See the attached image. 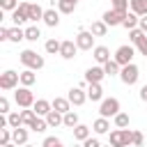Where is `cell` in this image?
I'll return each mask as SVG.
<instances>
[{"label": "cell", "instance_id": "6da1fadb", "mask_svg": "<svg viewBox=\"0 0 147 147\" xmlns=\"http://www.w3.org/2000/svg\"><path fill=\"white\" fill-rule=\"evenodd\" d=\"M18 60H21V64H23V67H28V69H34V71H39V69L46 64V60H44L41 55H37L34 51H30V48H25V51L18 55Z\"/></svg>", "mask_w": 147, "mask_h": 147}, {"label": "cell", "instance_id": "7a4b0ae2", "mask_svg": "<svg viewBox=\"0 0 147 147\" xmlns=\"http://www.w3.org/2000/svg\"><path fill=\"white\" fill-rule=\"evenodd\" d=\"M14 101H16L18 108H32L34 106V94H32V90L28 85H21L14 92Z\"/></svg>", "mask_w": 147, "mask_h": 147}, {"label": "cell", "instance_id": "3957f363", "mask_svg": "<svg viewBox=\"0 0 147 147\" xmlns=\"http://www.w3.org/2000/svg\"><path fill=\"white\" fill-rule=\"evenodd\" d=\"M138 78H140V69L133 64V62H129V64H124L122 67V71H119V80L124 83V85H136L138 83Z\"/></svg>", "mask_w": 147, "mask_h": 147}, {"label": "cell", "instance_id": "277c9868", "mask_svg": "<svg viewBox=\"0 0 147 147\" xmlns=\"http://www.w3.org/2000/svg\"><path fill=\"white\" fill-rule=\"evenodd\" d=\"M18 83H21V74H16L14 69H7V71L0 74V90H5V92L16 90Z\"/></svg>", "mask_w": 147, "mask_h": 147}, {"label": "cell", "instance_id": "5b68a950", "mask_svg": "<svg viewBox=\"0 0 147 147\" xmlns=\"http://www.w3.org/2000/svg\"><path fill=\"white\" fill-rule=\"evenodd\" d=\"M119 113V99H115V96H108V99H101V106H99V115H103V117H115Z\"/></svg>", "mask_w": 147, "mask_h": 147}, {"label": "cell", "instance_id": "8992f818", "mask_svg": "<svg viewBox=\"0 0 147 147\" xmlns=\"http://www.w3.org/2000/svg\"><path fill=\"white\" fill-rule=\"evenodd\" d=\"M94 32L92 30H78V34H76V44H78V48L80 51H92L94 48Z\"/></svg>", "mask_w": 147, "mask_h": 147}, {"label": "cell", "instance_id": "52a82bcc", "mask_svg": "<svg viewBox=\"0 0 147 147\" xmlns=\"http://www.w3.org/2000/svg\"><path fill=\"white\" fill-rule=\"evenodd\" d=\"M136 51H138V48H133L131 44H124V46H119V48L115 51V55H113V57H115V60H117V62L124 67V64L133 62V55H136Z\"/></svg>", "mask_w": 147, "mask_h": 147}, {"label": "cell", "instance_id": "ba28073f", "mask_svg": "<svg viewBox=\"0 0 147 147\" xmlns=\"http://www.w3.org/2000/svg\"><path fill=\"white\" fill-rule=\"evenodd\" d=\"M11 21L14 25H23L25 21H30V2H18V7L11 11Z\"/></svg>", "mask_w": 147, "mask_h": 147}, {"label": "cell", "instance_id": "9c48e42d", "mask_svg": "<svg viewBox=\"0 0 147 147\" xmlns=\"http://www.w3.org/2000/svg\"><path fill=\"white\" fill-rule=\"evenodd\" d=\"M124 16H126V11H119V9H108V11H103V21L108 23V28H115V25H122V21H124Z\"/></svg>", "mask_w": 147, "mask_h": 147}, {"label": "cell", "instance_id": "30bf717a", "mask_svg": "<svg viewBox=\"0 0 147 147\" xmlns=\"http://www.w3.org/2000/svg\"><path fill=\"white\" fill-rule=\"evenodd\" d=\"M78 51H80V48H78L76 39H74V41L67 39V41H62V46H60V57H64V60H74Z\"/></svg>", "mask_w": 147, "mask_h": 147}, {"label": "cell", "instance_id": "8fae6325", "mask_svg": "<svg viewBox=\"0 0 147 147\" xmlns=\"http://www.w3.org/2000/svg\"><path fill=\"white\" fill-rule=\"evenodd\" d=\"M103 78H106L103 64H94V67H90V69L85 71V80H87V83H101Z\"/></svg>", "mask_w": 147, "mask_h": 147}, {"label": "cell", "instance_id": "7c38bea8", "mask_svg": "<svg viewBox=\"0 0 147 147\" xmlns=\"http://www.w3.org/2000/svg\"><path fill=\"white\" fill-rule=\"evenodd\" d=\"M67 96H69V101H71L74 106H83V103L87 101V92L83 90V85H78V87H71Z\"/></svg>", "mask_w": 147, "mask_h": 147}, {"label": "cell", "instance_id": "4fadbf2b", "mask_svg": "<svg viewBox=\"0 0 147 147\" xmlns=\"http://www.w3.org/2000/svg\"><path fill=\"white\" fill-rule=\"evenodd\" d=\"M28 129H30V126H28ZM28 129H23V126L11 129V142H14V145H28V138H30Z\"/></svg>", "mask_w": 147, "mask_h": 147}, {"label": "cell", "instance_id": "5bb4252c", "mask_svg": "<svg viewBox=\"0 0 147 147\" xmlns=\"http://www.w3.org/2000/svg\"><path fill=\"white\" fill-rule=\"evenodd\" d=\"M44 23H46L48 28H57V25H60V9H55V7L46 9V11H44Z\"/></svg>", "mask_w": 147, "mask_h": 147}, {"label": "cell", "instance_id": "9a60e30c", "mask_svg": "<svg viewBox=\"0 0 147 147\" xmlns=\"http://www.w3.org/2000/svg\"><path fill=\"white\" fill-rule=\"evenodd\" d=\"M92 131H94L96 136H103V133H108V131H110V122H108V117L99 115V117L94 119V124H92Z\"/></svg>", "mask_w": 147, "mask_h": 147}, {"label": "cell", "instance_id": "2e32d148", "mask_svg": "<svg viewBox=\"0 0 147 147\" xmlns=\"http://www.w3.org/2000/svg\"><path fill=\"white\" fill-rule=\"evenodd\" d=\"M92 55H94V62H96V64H106V62L110 60V51H108L106 46H94V48H92Z\"/></svg>", "mask_w": 147, "mask_h": 147}, {"label": "cell", "instance_id": "e0dca14e", "mask_svg": "<svg viewBox=\"0 0 147 147\" xmlns=\"http://www.w3.org/2000/svg\"><path fill=\"white\" fill-rule=\"evenodd\" d=\"M87 99H90V101H101V99H103V87H101V83H87Z\"/></svg>", "mask_w": 147, "mask_h": 147}, {"label": "cell", "instance_id": "ac0fdd59", "mask_svg": "<svg viewBox=\"0 0 147 147\" xmlns=\"http://www.w3.org/2000/svg\"><path fill=\"white\" fill-rule=\"evenodd\" d=\"M32 108H34V113H37V115L46 117V115H48V113L53 110V101H46V99H37Z\"/></svg>", "mask_w": 147, "mask_h": 147}, {"label": "cell", "instance_id": "d6986e66", "mask_svg": "<svg viewBox=\"0 0 147 147\" xmlns=\"http://www.w3.org/2000/svg\"><path fill=\"white\" fill-rule=\"evenodd\" d=\"M71 106H74V103L69 101V96H55V99H53V108L60 110L62 115H64L67 110H71Z\"/></svg>", "mask_w": 147, "mask_h": 147}, {"label": "cell", "instance_id": "ffe728a7", "mask_svg": "<svg viewBox=\"0 0 147 147\" xmlns=\"http://www.w3.org/2000/svg\"><path fill=\"white\" fill-rule=\"evenodd\" d=\"M71 131H74V140H78V142H83L85 138H90V131H92V129L78 122V124H76V126L71 129Z\"/></svg>", "mask_w": 147, "mask_h": 147}, {"label": "cell", "instance_id": "44dd1931", "mask_svg": "<svg viewBox=\"0 0 147 147\" xmlns=\"http://www.w3.org/2000/svg\"><path fill=\"white\" fill-rule=\"evenodd\" d=\"M138 23H140V16H138L136 11H126V16H124V21H122V28L133 30V28H138Z\"/></svg>", "mask_w": 147, "mask_h": 147}, {"label": "cell", "instance_id": "7402d4cb", "mask_svg": "<svg viewBox=\"0 0 147 147\" xmlns=\"http://www.w3.org/2000/svg\"><path fill=\"white\" fill-rule=\"evenodd\" d=\"M37 83V74H34V69H23L21 71V85H28V87H32Z\"/></svg>", "mask_w": 147, "mask_h": 147}, {"label": "cell", "instance_id": "603a6c76", "mask_svg": "<svg viewBox=\"0 0 147 147\" xmlns=\"http://www.w3.org/2000/svg\"><path fill=\"white\" fill-rule=\"evenodd\" d=\"M108 142H110L113 147H124V133H122V129L115 126V131L108 133Z\"/></svg>", "mask_w": 147, "mask_h": 147}, {"label": "cell", "instance_id": "cb8c5ba5", "mask_svg": "<svg viewBox=\"0 0 147 147\" xmlns=\"http://www.w3.org/2000/svg\"><path fill=\"white\" fill-rule=\"evenodd\" d=\"M103 69H106V76H119V71H122V64H119L115 57H110V60L103 64Z\"/></svg>", "mask_w": 147, "mask_h": 147}, {"label": "cell", "instance_id": "d4e9b609", "mask_svg": "<svg viewBox=\"0 0 147 147\" xmlns=\"http://www.w3.org/2000/svg\"><path fill=\"white\" fill-rule=\"evenodd\" d=\"M46 129H51V126H48L46 117H41V115H37V117H34V122L30 124V131H34V133H44Z\"/></svg>", "mask_w": 147, "mask_h": 147}, {"label": "cell", "instance_id": "484cf974", "mask_svg": "<svg viewBox=\"0 0 147 147\" xmlns=\"http://www.w3.org/2000/svg\"><path fill=\"white\" fill-rule=\"evenodd\" d=\"M44 11H46V9H44L41 5L30 2V21H34V23H37V21H44Z\"/></svg>", "mask_w": 147, "mask_h": 147}, {"label": "cell", "instance_id": "4316f807", "mask_svg": "<svg viewBox=\"0 0 147 147\" xmlns=\"http://www.w3.org/2000/svg\"><path fill=\"white\" fill-rule=\"evenodd\" d=\"M145 37H147V32H145L142 28H133V30H129V41H131L133 46H138Z\"/></svg>", "mask_w": 147, "mask_h": 147}, {"label": "cell", "instance_id": "83f0119b", "mask_svg": "<svg viewBox=\"0 0 147 147\" xmlns=\"http://www.w3.org/2000/svg\"><path fill=\"white\" fill-rule=\"evenodd\" d=\"M23 39H25V30H23L21 25H14V28H9V41L18 44V41H23Z\"/></svg>", "mask_w": 147, "mask_h": 147}, {"label": "cell", "instance_id": "f1b7e54d", "mask_svg": "<svg viewBox=\"0 0 147 147\" xmlns=\"http://www.w3.org/2000/svg\"><path fill=\"white\" fill-rule=\"evenodd\" d=\"M90 30H92V32H94V37H103V34H106V32H108V23H106V21H103V18H101V21H94V23H92V28H90Z\"/></svg>", "mask_w": 147, "mask_h": 147}, {"label": "cell", "instance_id": "f546056e", "mask_svg": "<svg viewBox=\"0 0 147 147\" xmlns=\"http://www.w3.org/2000/svg\"><path fill=\"white\" fill-rule=\"evenodd\" d=\"M131 11H136L138 16H145L147 14V0H131Z\"/></svg>", "mask_w": 147, "mask_h": 147}, {"label": "cell", "instance_id": "4dcf8cb0", "mask_svg": "<svg viewBox=\"0 0 147 147\" xmlns=\"http://www.w3.org/2000/svg\"><path fill=\"white\" fill-rule=\"evenodd\" d=\"M129 122H131V119H129V115H126V113H122V110L113 117V124H115L117 129H126V126H129Z\"/></svg>", "mask_w": 147, "mask_h": 147}, {"label": "cell", "instance_id": "1f68e13d", "mask_svg": "<svg viewBox=\"0 0 147 147\" xmlns=\"http://www.w3.org/2000/svg\"><path fill=\"white\" fill-rule=\"evenodd\" d=\"M60 46H62V41H57V39H48L46 44H44V48H46V53L48 55H60Z\"/></svg>", "mask_w": 147, "mask_h": 147}, {"label": "cell", "instance_id": "d6a6232c", "mask_svg": "<svg viewBox=\"0 0 147 147\" xmlns=\"http://www.w3.org/2000/svg\"><path fill=\"white\" fill-rule=\"evenodd\" d=\"M21 117H23V126H30V124L34 122L37 113H34V108H23V110H21Z\"/></svg>", "mask_w": 147, "mask_h": 147}, {"label": "cell", "instance_id": "836d02e7", "mask_svg": "<svg viewBox=\"0 0 147 147\" xmlns=\"http://www.w3.org/2000/svg\"><path fill=\"white\" fill-rule=\"evenodd\" d=\"M7 119H9V126H11V129H16V126H23V117H21V110L7 113Z\"/></svg>", "mask_w": 147, "mask_h": 147}, {"label": "cell", "instance_id": "e575fe53", "mask_svg": "<svg viewBox=\"0 0 147 147\" xmlns=\"http://www.w3.org/2000/svg\"><path fill=\"white\" fill-rule=\"evenodd\" d=\"M76 124H78V113L76 110H67L64 113V126L67 129H74Z\"/></svg>", "mask_w": 147, "mask_h": 147}, {"label": "cell", "instance_id": "d590c367", "mask_svg": "<svg viewBox=\"0 0 147 147\" xmlns=\"http://www.w3.org/2000/svg\"><path fill=\"white\" fill-rule=\"evenodd\" d=\"M41 37V30L37 28V25H30V28H25V39L28 41H37Z\"/></svg>", "mask_w": 147, "mask_h": 147}, {"label": "cell", "instance_id": "8d00e7d4", "mask_svg": "<svg viewBox=\"0 0 147 147\" xmlns=\"http://www.w3.org/2000/svg\"><path fill=\"white\" fill-rule=\"evenodd\" d=\"M57 9H60V14H74L76 5L69 2V0H57Z\"/></svg>", "mask_w": 147, "mask_h": 147}, {"label": "cell", "instance_id": "74e56055", "mask_svg": "<svg viewBox=\"0 0 147 147\" xmlns=\"http://www.w3.org/2000/svg\"><path fill=\"white\" fill-rule=\"evenodd\" d=\"M9 142H11V126L0 129V147H7Z\"/></svg>", "mask_w": 147, "mask_h": 147}, {"label": "cell", "instance_id": "f35d334b", "mask_svg": "<svg viewBox=\"0 0 147 147\" xmlns=\"http://www.w3.org/2000/svg\"><path fill=\"white\" fill-rule=\"evenodd\" d=\"M41 147H62V140L57 136H48V138H44Z\"/></svg>", "mask_w": 147, "mask_h": 147}, {"label": "cell", "instance_id": "ab89813d", "mask_svg": "<svg viewBox=\"0 0 147 147\" xmlns=\"http://www.w3.org/2000/svg\"><path fill=\"white\" fill-rule=\"evenodd\" d=\"M110 2H113V7L119 9V11H129V9H131V7H129L131 0H110Z\"/></svg>", "mask_w": 147, "mask_h": 147}, {"label": "cell", "instance_id": "60d3db41", "mask_svg": "<svg viewBox=\"0 0 147 147\" xmlns=\"http://www.w3.org/2000/svg\"><path fill=\"white\" fill-rule=\"evenodd\" d=\"M0 7H2V11H14L18 7V0H0Z\"/></svg>", "mask_w": 147, "mask_h": 147}, {"label": "cell", "instance_id": "b9f144b4", "mask_svg": "<svg viewBox=\"0 0 147 147\" xmlns=\"http://www.w3.org/2000/svg\"><path fill=\"white\" fill-rule=\"evenodd\" d=\"M142 142H145V136H142L140 131H133V140H131V145H133V147H140Z\"/></svg>", "mask_w": 147, "mask_h": 147}, {"label": "cell", "instance_id": "7bdbcfd3", "mask_svg": "<svg viewBox=\"0 0 147 147\" xmlns=\"http://www.w3.org/2000/svg\"><path fill=\"white\" fill-rule=\"evenodd\" d=\"M99 145H101V140L99 138H92V136L83 140V147H99Z\"/></svg>", "mask_w": 147, "mask_h": 147}, {"label": "cell", "instance_id": "ee69618b", "mask_svg": "<svg viewBox=\"0 0 147 147\" xmlns=\"http://www.w3.org/2000/svg\"><path fill=\"white\" fill-rule=\"evenodd\" d=\"M0 113H5V115L11 113V110H9V99H7V96H0Z\"/></svg>", "mask_w": 147, "mask_h": 147}, {"label": "cell", "instance_id": "f6af8a7d", "mask_svg": "<svg viewBox=\"0 0 147 147\" xmlns=\"http://www.w3.org/2000/svg\"><path fill=\"white\" fill-rule=\"evenodd\" d=\"M136 48H138V53H140V55H145V57H147V37H145V39H142Z\"/></svg>", "mask_w": 147, "mask_h": 147}, {"label": "cell", "instance_id": "bcb514c9", "mask_svg": "<svg viewBox=\"0 0 147 147\" xmlns=\"http://www.w3.org/2000/svg\"><path fill=\"white\" fill-rule=\"evenodd\" d=\"M0 41H9V28H0Z\"/></svg>", "mask_w": 147, "mask_h": 147}, {"label": "cell", "instance_id": "7dc6e473", "mask_svg": "<svg viewBox=\"0 0 147 147\" xmlns=\"http://www.w3.org/2000/svg\"><path fill=\"white\" fill-rule=\"evenodd\" d=\"M138 28H142V30L147 32V14H145V16H140V23H138Z\"/></svg>", "mask_w": 147, "mask_h": 147}, {"label": "cell", "instance_id": "c3c4849f", "mask_svg": "<svg viewBox=\"0 0 147 147\" xmlns=\"http://www.w3.org/2000/svg\"><path fill=\"white\" fill-rule=\"evenodd\" d=\"M140 101H145V103H147V85H142V87H140Z\"/></svg>", "mask_w": 147, "mask_h": 147}, {"label": "cell", "instance_id": "681fc988", "mask_svg": "<svg viewBox=\"0 0 147 147\" xmlns=\"http://www.w3.org/2000/svg\"><path fill=\"white\" fill-rule=\"evenodd\" d=\"M69 2H74V5H78V0H69Z\"/></svg>", "mask_w": 147, "mask_h": 147}]
</instances>
